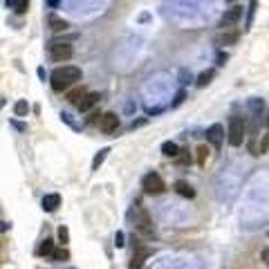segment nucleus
I'll use <instances>...</instances> for the list:
<instances>
[{
	"instance_id": "6e6552de",
	"label": "nucleus",
	"mask_w": 269,
	"mask_h": 269,
	"mask_svg": "<svg viewBox=\"0 0 269 269\" xmlns=\"http://www.w3.org/2000/svg\"><path fill=\"white\" fill-rule=\"evenodd\" d=\"M206 139H209V144H213V146H220L224 139V128L220 126V123H213V126H209L206 128Z\"/></svg>"
},
{
	"instance_id": "72a5a7b5",
	"label": "nucleus",
	"mask_w": 269,
	"mask_h": 269,
	"mask_svg": "<svg viewBox=\"0 0 269 269\" xmlns=\"http://www.w3.org/2000/svg\"><path fill=\"white\" fill-rule=\"evenodd\" d=\"M265 123H267V126H269V112H267V119H265Z\"/></svg>"
},
{
	"instance_id": "ddd939ff",
	"label": "nucleus",
	"mask_w": 269,
	"mask_h": 269,
	"mask_svg": "<svg viewBox=\"0 0 269 269\" xmlns=\"http://www.w3.org/2000/svg\"><path fill=\"white\" fill-rule=\"evenodd\" d=\"M85 97H88V90L85 88H74L67 92V101H70L72 105H76V108H79V103H81Z\"/></svg>"
},
{
	"instance_id": "b1692460",
	"label": "nucleus",
	"mask_w": 269,
	"mask_h": 269,
	"mask_svg": "<svg viewBox=\"0 0 269 269\" xmlns=\"http://www.w3.org/2000/svg\"><path fill=\"white\" fill-rule=\"evenodd\" d=\"M256 5H258V0H252L249 12H247V27H245V30H249V27H252V18H253V9H256Z\"/></svg>"
},
{
	"instance_id": "7c9ffc66",
	"label": "nucleus",
	"mask_w": 269,
	"mask_h": 269,
	"mask_svg": "<svg viewBox=\"0 0 269 269\" xmlns=\"http://www.w3.org/2000/svg\"><path fill=\"white\" fill-rule=\"evenodd\" d=\"M12 126L16 130H20V133H25V130H27V126H23V123H18V121H12Z\"/></svg>"
},
{
	"instance_id": "c9c22d12",
	"label": "nucleus",
	"mask_w": 269,
	"mask_h": 269,
	"mask_svg": "<svg viewBox=\"0 0 269 269\" xmlns=\"http://www.w3.org/2000/svg\"><path fill=\"white\" fill-rule=\"evenodd\" d=\"M267 263H269V260H267Z\"/></svg>"
},
{
	"instance_id": "4468645a",
	"label": "nucleus",
	"mask_w": 269,
	"mask_h": 269,
	"mask_svg": "<svg viewBox=\"0 0 269 269\" xmlns=\"http://www.w3.org/2000/svg\"><path fill=\"white\" fill-rule=\"evenodd\" d=\"M50 27H52V32H65L70 25H67V20H63V18H59V16H50Z\"/></svg>"
},
{
	"instance_id": "6ab92c4d",
	"label": "nucleus",
	"mask_w": 269,
	"mask_h": 269,
	"mask_svg": "<svg viewBox=\"0 0 269 269\" xmlns=\"http://www.w3.org/2000/svg\"><path fill=\"white\" fill-rule=\"evenodd\" d=\"M14 112H16V117H27V112H30V103L27 101H16V105H14Z\"/></svg>"
},
{
	"instance_id": "f257e3e1",
	"label": "nucleus",
	"mask_w": 269,
	"mask_h": 269,
	"mask_svg": "<svg viewBox=\"0 0 269 269\" xmlns=\"http://www.w3.org/2000/svg\"><path fill=\"white\" fill-rule=\"evenodd\" d=\"M81 81V67L76 65H63V67H56V70L50 74V83H52V90L56 92H63L72 85V83Z\"/></svg>"
},
{
	"instance_id": "a211bd4d",
	"label": "nucleus",
	"mask_w": 269,
	"mask_h": 269,
	"mask_svg": "<svg viewBox=\"0 0 269 269\" xmlns=\"http://www.w3.org/2000/svg\"><path fill=\"white\" fill-rule=\"evenodd\" d=\"M213 74H216L213 70H204L202 74L198 76V81H195V85H198V88H204V85H209V83H211V79H213Z\"/></svg>"
},
{
	"instance_id": "aec40b11",
	"label": "nucleus",
	"mask_w": 269,
	"mask_h": 269,
	"mask_svg": "<svg viewBox=\"0 0 269 269\" xmlns=\"http://www.w3.org/2000/svg\"><path fill=\"white\" fill-rule=\"evenodd\" d=\"M70 258V252L65 249V247H61V249H54V253H52V260L54 263H65Z\"/></svg>"
},
{
	"instance_id": "9d476101",
	"label": "nucleus",
	"mask_w": 269,
	"mask_h": 269,
	"mask_svg": "<svg viewBox=\"0 0 269 269\" xmlns=\"http://www.w3.org/2000/svg\"><path fill=\"white\" fill-rule=\"evenodd\" d=\"M173 188H175V193L177 195H182V198H195V191H193V186L188 184L186 180H177L175 184H173Z\"/></svg>"
},
{
	"instance_id": "9b49d317",
	"label": "nucleus",
	"mask_w": 269,
	"mask_h": 269,
	"mask_svg": "<svg viewBox=\"0 0 269 269\" xmlns=\"http://www.w3.org/2000/svg\"><path fill=\"white\" fill-rule=\"evenodd\" d=\"M61 206V195L59 193H50L43 198V211H47V213H52V211H56Z\"/></svg>"
},
{
	"instance_id": "423d86ee",
	"label": "nucleus",
	"mask_w": 269,
	"mask_h": 269,
	"mask_svg": "<svg viewBox=\"0 0 269 269\" xmlns=\"http://www.w3.org/2000/svg\"><path fill=\"white\" fill-rule=\"evenodd\" d=\"M119 117L117 115H115V112H105V115H101L99 117V123H97V126H99V130L101 133H105V134H110V133H115V130L119 128Z\"/></svg>"
},
{
	"instance_id": "c85d7f7f",
	"label": "nucleus",
	"mask_w": 269,
	"mask_h": 269,
	"mask_svg": "<svg viewBox=\"0 0 269 269\" xmlns=\"http://www.w3.org/2000/svg\"><path fill=\"white\" fill-rule=\"evenodd\" d=\"M267 148H269V133L265 134V139H263V144H260V148H258V152H260V155H263V152L267 151Z\"/></svg>"
},
{
	"instance_id": "5701e85b",
	"label": "nucleus",
	"mask_w": 269,
	"mask_h": 269,
	"mask_svg": "<svg viewBox=\"0 0 269 269\" xmlns=\"http://www.w3.org/2000/svg\"><path fill=\"white\" fill-rule=\"evenodd\" d=\"M249 108H252V112L256 115V117H260V110L265 108L263 99H252V101H249Z\"/></svg>"
},
{
	"instance_id": "412c9836",
	"label": "nucleus",
	"mask_w": 269,
	"mask_h": 269,
	"mask_svg": "<svg viewBox=\"0 0 269 269\" xmlns=\"http://www.w3.org/2000/svg\"><path fill=\"white\" fill-rule=\"evenodd\" d=\"M235 41H238V34H235V32L234 34H222L216 38L218 45H231V43H235Z\"/></svg>"
},
{
	"instance_id": "f8f14e48",
	"label": "nucleus",
	"mask_w": 269,
	"mask_h": 269,
	"mask_svg": "<svg viewBox=\"0 0 269 269\" xmlns=\"http://www.w3.org/2000/svg\"><path fill=\"white\" fill-rule=\"evenodd\" d=\"M99 99H101L99 92H88V97H85V99L79 103V110H81V112H88L90 108H94V105L99 103Z\"/></svg>"
},
{
	"instance_id": "f704fd0d",
	"label": "nucleus",
	"mask_w": 269,
	"mask_h": 269,
	"mask_svg": "<svg viewBox=\"0 0 269 269\" xmlns=\"http://www.w3.org/2000/svg\"><path fill=\"white\" fill-rule=\"evenodd\" d=\"M231 2H234V0H231Z\"/></svg>"
},
{
	"instance_id": "bb28decb",
	"label": "nucleus",
	"mask_w": 269,
	"mask_h": 269,
	"mask_svg": "<svg viewBox=\"0 0 269 269\" xmlns=\"http://www.w3.org/2000/svg\"><path fill=\"white\" fill-rule=\"evenodd\" d=\"M27 9H30V0H20L16 5V14H25Z\"/></svg>"
},
{
	"instance_id": "4be33fe9",
	"label": "nucleus",
	"mask_w": 269,
	"mask_h": 269,
	"mask_svg": "<svg viewBox=\"0 0 269 269\" xmlns=\"http://www.w3.org/2000/svg\"><path fill=\"white\" fill-rule=\"evenodd\" d=\"M195 152H198V164H200V166H204V164H206V159H209V152H211V151H209L206 146H200Z\"/></svg>"
},
{
	"instance_id": "20e7f679",
	"label": "nucleus",
	"mask_w": 269,
	"mask_h": 269,
	"mask_svg": "<svg viewBox=\"0 0 269 269\" xmlns=\"http://www.w3.org/2000/svg\"><path fill=\"white\" fill-rule=\"evenodd\" d=\"M141 188H144L146 195H162L166 191V184L157 173H148V175H144V180H141Z\"/></svg>"
},
{
	"instance_id": "473e14b6",
	"label": "nucleus",
	"mask_w": 269,
	"mask_h": 269,
	"mask_svg": "<svg viewBox=\"0 0 269 269\" xmlns=\"http://www.w3.org/2000/svg\"><path fill=\"white\" fill-rule=\"evenodd\" d=\"M47 5H50V7H59V0H47Z\"/></svg>"
},
{
	"instance_id": "dca6fc26",
	"label": "nucleus",
	"mask_w": 269,
	"mask_h": 269,
	"mask_svg": "<svg viewBox=\"0 0 269 269\" xmlns=\"http://www.w3.org/2000/svg\"><path fill=\"white\" fill-rule=\"evenodd\" d=\"M108 152H110V148H101L97 155H94V159H92V170H99V166L105 162V157H108Z\"/></svg>"
},
{
	"instance_id": "393cba45",
	"label": "nucleus",
	"mask_w": 269,
	"mask_h": 269,
	"mask_svg": "<svg viewBox=\"0 0 269 269\" xmlns=\"http://www.w3.org/2000/svg\"><path fill=\"white\" fill-rule=\"evenodd\" d=\"M56 234H59V240L63 242V245L70 240V231H67V227H59V231H56Z\"/></svg>"
},
{
	"instance_id": "f03ea898",
	"label": "nucleus",
	"mask_w": 269,
	"mask_h": 269,
	"mask_svg": "<svg viewBox=\"0 0 269 269\" xmlns=\"http://www.w3.org/2000/svg\"><path fill=\"white\" fill-rule=\"evenodd\" d=\"M128 220L133 222V227L139 229V231L146 235V238H152V235H155V231H152V227H151V218H148V213L141 209L139 204H133V206H130Z\"/></svg>"
},
{
	"instance_id": "39448f33",
	"label": "nucleus",
	"mask_w": 269,
	"mask_h": 269,
	"mask_svg": "<svg viewBox=\"0 0 269 269\" xmlns=\"http://www.w3.org/2000/svg\"><path fill=\"white\" fill-rule=\"evenodd\" d=\"M47 52H50V59H52V61H56V63H63V61L72 59L74 50H72L70 43H52V45L47 47Z\"/></svg>"
},
{
	"instance_id": "7ed1b4c3",
	"label": "nucleus",
	"mask_w": 269,
	"mask_h": 269,
	"mask_svg": "<svg viewBox=\"0 0 269 269\" xmlns=\"http://www.w3.org/2000/svg\"><path fill=\"white\" fill-rule=\"evenodd\" d=\"M229 144L231 146H242V141H245V134H247V123L242 117L234 115V117L229 119Z\"/></svg>"
},
{
	"instance_id": "1a4fd4ad",
	"label": "nucleus",
	"mask_w": 269,
	"mask_h": 269,
	"mask_svg": "<svg viewBox=\"0 0 269 269\" xmlns=\"http://www.w3.org/2000/svg\"><path fill=\"white\" fill-rule=\"evenodd\" d=\"M151 249H146V247H137V252H134L133 253V260H130V269H139L141 267V265H144V263H146V258L148 256H151Z\"/></svg>"
},
{
	"instance_id": "2f4dec72",
	"label": "nucleus",
	"mask_w": 269,
	"mask_h": 269,
	"mask_svg": "<svg viewBox=\"0 0 269 269\" xmlns=\"http://www.w3.org/2000/svg\"><path fill=\"white\" fill-rule=\"evenodd\" d=\"M18 2H20V0H5V5H7V7H16Z\"/></svg>"
},
{
	"instance_id": "0eeeda50",
	"label": "nucleus",
	"mask_w": 269,
	"mask_h": 269,
	"mask_svg": "<svg viewBox=\"0 0 269 269\" xmlns=\"http://www.w3.org/2000/svg\"><path fill=\"white\" fill-rule=\"evenodd\" d=\"M242 18V7L234 5L231 9H227V12L222 14V18H220V27H231V25H235Z\"/></svg>"
},
{
	"instance_id": "c756f323",
	"label": "nucleus",
	"mask_w": 269,
	"mask_h": 269,
	"mask_svg": "<svg viewBox=\"0 0 269 269\" xmlns=\"http://www.w3.org/2000/svg\"><path fill=\"white\" fill-rule=\"evenodd\" d=\"M224 61H227V54H224V52H218V65H224Z\"/></svg>"
},
{
	"instance_id": "f3484780",
	"label": "nucleus",
	"mask_w": 269,
	"mask_h": 269,
	"mask_svg": "<svg viewBox=\"0 0 269 269\" xmlns=\"http://www.w3.org/2000/svg\"><path fill=\"white\" fill-rule=\"evenodd\" d=\"M54 253V242L50 238H45L41 242V247H38V256H52Z\"/></svg>"
},
{
	"instance_id": "cd10ccee",
	"label": "nucleus",
	"mask_w": 269,
	"mask_h": 269,
	"mask_svg": "<svg viewBox=\"0 0 269 269\" xmlns=\"http://www.w3.org/2000/svg\"><path fill=\"white\" fill-rule=\"evenodd\" d=\"M123 240H126V235H123V231H117V235H115V247H123V245H126Z\"/></svg>"
},
{
	"instance_id": "a878e982",
	"label": "nucleus",
	"mask_w": 269,
	"mask_h": 269,
	"mask_svg": "<svg viewBox=\"0 0 269 269\" xmlns=\"http://www.w3.org/2000/svg\"><path fill=\"white\" fill-rule=\"evenodd\" d=\"M177 164H188L191 162V155H188V151H180V155H177Z\"/></svg>"
},
{
	"instance_id": "2eb2a0df",
	"label": "nucleus",
	"mask_w": 269,
	"mask_h": 269,
	"mask_svg": "<svg viewBox=\"0 0 269 269\" xmlns=\"http://www.w3.org/2000/svg\"><path fill=\"white\" fill-rule=\"evenodd\" d=\"M162 152H164L166 157H177L180 155V146H177L175 141H164L162 144Z\"/></svg>"
}]
</instances>
